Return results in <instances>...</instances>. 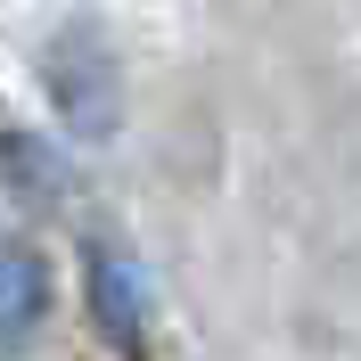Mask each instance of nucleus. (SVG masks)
I'll return each mask as SVG.
<instances>
[{"instance_id":"obj_1","label":"nucleus","mask_w":361,"mask_h":361,"mask_svg":"<svg viewBox=\"0 0 361 361\" xmlns=\"http://www.w3.org/2000/svg\"><path fill=\"white\" fill-rule=\"evenodd\" d=\"M42 90L74 140H107L123 123V58L99 17H66L42 42Z\"/></svg>"},{"instance_id":"obj_2","label":"nucleus","mask_w":361,"mask_h":361,"mask_svg":"<svg viewBox=\"0 0 361 361\" xmlns=\"http://www.w3.org/2000/svg\"><path fill=\"white\" fill-rule=\"evenodd\" d=\"M82 288H90V329L115 345V353H148V320H157V295H148V271L132 247H99L82 255Z\"/></svg>"},{"instance_id":"obj_4","label":"nucleus","mask_w":361,"mask_h":361,"mask_svg":"<svg viewBox=\"0 0 361 361\" xmlns=\"http://www.w3.org/2000/svg\"><path fill=\"white\" fill-rule=\"evenodd\" d=\"M0 157L25 173V197H58V189H66V164L49 157V148H33V140H17V132H8V140H0Z\"/></svg>"},{"instance_id":"obj_3","label":"nucleus","mask_w":361,"mask_h":361,"mask_svg":"<svg viewBox=\"0 0 361 361\" xmlns=\"http://www.w3.org/2000/svg\"><path fill=\"white\" fill-rule=\"evenodd\" d=\"M49 320V263L17 238H0V361H17Z\"/></svg>"}]
</instances>
